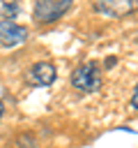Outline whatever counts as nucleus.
Here are the masks:
<instances>
[{
    "instance_id": "nucleus-1",
    "label": "nucleus",
    "mask_w": 138,
    "mask_h": 148,
    "mask_svg": "<svg viewBox=\"0 0 138 148\" xmlns=\"http://www.w3.org/2000/svg\"><path fill=\"white\" fill-rule=\"evenodd\" d=\"M71 86L80 92H94L101 86V69L94 60H87L83 65H78L71 72Z\"/></svg>"
},
{
    "instance_id": "nucleus-2",
    "label": "nucleus",
    "mask_w": 138,
    "mask_h": 148,
    "mask_svg": "<svg viewBox=\"0 0 138 148\" xmlns=\"http://www.w3.org/2000/svg\"><path fill=\"white\" fill-rule=\"evenodd\" d=\"M69 9H71L69 0H39L32 9V18L37 23H55Z\"/></svg>"
},
{
    "instance_id": "nucleus-3",
    "label": "nucleus",
    "mask_w": 138,
    "mask_h": 148,
    "mask_svg": "<svg viewBox=\"0 0 138 148\" xmlns=\"http://www.w3.org/2000/svg\"><path fill=\"white\" fill-rule=\"evenodd\" d=\"M55 76H57V72H55V65L53 62H48V60H39V62H34L28 72H25V81L30 83V86H51L53 81H55Z\"/></svg>"
},
{
    "instance_id": "nucleus-4",
    "label": "nucleus",
    "mask_w": 138,
    "mask_h": 148,
    "mask_svg": "<svg viewBox=\"0 0 138 148\" xmlns=\"http://www.w3.org/2000/svg\"><path fill=\"white\" fill-rule=\"evenodd\" d=\"M28 39V28L0 16V44L2 46H16Z\"/></svg>"
},
{
    "instance_id": "nucleus-5",
    "label": "nucleus",
    "mask_w": 138,
    "mask_h": 148,
    "mask_svg": "<svg viewBox=\"0 0 138 148\" xmlns=\"http://www.w3.org/2000/svg\"><path fill=\"white\" fill-rule=\"evenodd\" d=\"M136 7H138L136 0H103V2H97V5H94L97 12H101V14H106V16H117V18L131 14Z\"/></svg>"
},
{
    "instance_id": "nucleus-6",
    "label": "nucleus",
    "mask_w": 138,
    "mask_h": 148,
    "mask_svg": "<svg viewBox=\"0 0 138 148\" xmlns=\"http://www.w3.org/2000/svg\"><path fill=\"white\" fill-rule=\"evenodd\" d=\"M2 14H5V18L14 21L16 14H18V5L16 2H2Z\"/></svg>"
},
{
    "instance_id": "nucleus-7",
    "label": "nucleus",
    "mask_w": 138,
    "mask_h": 148,
    "mask_svg": "<svg viewBox=\"0 0 138 148\" xmlns=\"http://www.w3.org/2000/svg\"><path fill=\"white\" fill-rule=\"evenodd\" d=\"M18 148H34V136L28 134V132H23L18 136Z\"/></svg>"
},
{
    "instance_id": "nucleus-8",
    "label": "nucleus",
    "mask_w": 138,
    "mask_h": 148,
    "mask_svg": "<svg viewBox=\"0 0 138 148\" xmlns=\"http://www.w3.org/2000/svg\"><path fill=\"white\" fill-rule=\"evenodd\" d=\"M131 106H133V109H138V86L133 88V95H131Z\"/></svg>"
},
{
    "instance_id": "nucleus-9",
    "label": "nucleus",
    "mask_w": 138,
    "mask_h": 148,
    "mask_svg": "<svg viewBox=\"0 0 138 148\" xmlns=\"http://www.w3.org/2000/svg\"><path fill=\"white\" fill-rule=\"evenodd\" d=\"M2 113H5V104L0 102V120H2Z\"/></svg>"
}]
</instances>
